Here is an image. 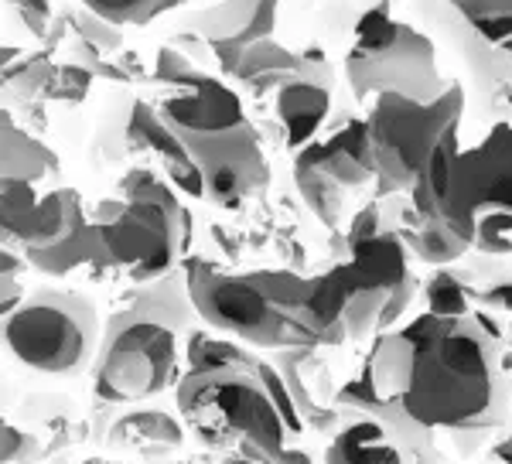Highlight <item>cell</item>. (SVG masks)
<instances>
[{"label": "cell", "mask_w": 512, "mask_h": 464, "mask_svg": "<svg viewBox=\"0 0 512 464\" xmlns=\"http://www.w3.org/2000/svg\"><path fill=\"white\" fill-rule=\"evenodd\" d=\"M188 362L192 369L178 386V410L205 447L229 451L250 441L277 464H311L308 451L291 447L301 417L274 369L216 338H195Z\"/></svg>", "instance_id": "obj_1"}, {"label": "cell", "mask_w": 512, "mask_h": 464, "mask_svg": "<svg viewBox=\"0 0 512 464\" xmlns=\"http://www.w3.org/2000/svg\"><path fill=\"white\" fill-rule=\"evenodd\" d=\"M407 379L400 410L420 427H478L495 403V348L478 318L420 314L400 331Z\"/></svg>", "instance_id": "obj_2"}, {"label": "cell", "mask_w": 512, "mask_h": 464, "mask_svg": "<svg viewBox=\"0 0 512 464\" xmlns=\"http://www.w3.org/2000/svg\"><path fill=\"white\" fill-rule=\"evenodd\" d=\"M414 209L468 246L506 253V232H512V120L495 123L489 137L468 151H458V127H451L420 171Z\"/></svg>", "instance_id": "obj_3"}, {"label": "cell", "mask_w": 512, "mask_h": 464, "mask_svg": "<svg viewBox=\"0 0 512 464\" xmlns=\"http://www.w3.org/2000/svg\"><path fill=\"white\" fill-rule=\"evenodd\" d=\"M366 103V137L376 174L386 188H414L437 140L451 127H458L465 96H461L458 82H451L448 93L434 103H420V99L400 93H379Z\"/></svg>", "instance_id": "obj_4"}, {"label": "cell", "mask_w": 512, "mask_h": 464, "mask_svg": "<svg viewBox=\"0 0 512 464\" xmlns=\"http://www.w3.org/2000/svg\"><path fill=\"white\" fill-rule=\"evenodd\" d=\"M349 82L366 103L379 93H400L420 103H434L451 89L437 76L434 48L420 31L396 24L386 11H369L359 41L349 55Z\"/></svg>", "instance_id": "obj_5"}, {"label": "cell", "mask_w": 512, "mask_h": 464, "mask_svg": "<svg viewBox=\"0 0 512 464\" xmlns=\"http://www.w3.org/2000/svg\"><path fill=\"white\" fill-rule=\"evenodd\" d=\"M96 369V396L103 400L120 403L161 393L178 369L175 328L151 308L120 314Z\"/></svg>", "instance_id": "obj_6"}, {"label": "cell", "mask_w": 512, "mask_h": 464, "mask_svg": "<svg viewBox=\"0 0 512 464\" xmlns=\"http://www.w3.org/2000/svg\"><path fill=\"white\" fill-rule=\"evenodd\" d=\"M127 195V205L106 212L93 226L99 236V250L120 267L154 277L175 260L181 212L175 209L168 192H161L144 174H134L127 181Z\"/></svg>", "instance_id": "obj_7"}, {"label": "cell", "mask_w": 512, "mask_h": 464, "mask_svg": "<svg viewBox=\"0 0 512 464\" xmlns=\"http://www.w3.org/2000/svg\"><path fill=\"white\" fill-rule=\"evenodd\" d=\"M7 348L38 372H76L93 352L96 314L86 301L41 294L4 321Z\"/></svg>", "instance_id": "obj_8"}, {"label": "cell", "mask_w": 512, "mask_h": 464, "mask_svg": "<svg viewBox=\"0 0 512 464\" xmlns=\"http://www.w3.org/2000/svg\"><path fill=\"white\" fill-rule=\"evenodd\" d=\"M188 294L205 321L256 345H291L284 318L256 277H222L205 263H188Z\"/></svg>", "instance_id": "obj_9"}, {"label": "cell", "mask_w": 512, "mask_h": 464, "mask_svg": "<svg viewBox=\"0 0 512 464\" xmlns=\"http://www.w3.org/2000/svg\"><path fill=\"white\" fill-rule=\"evenodd\" d=\"M161 79L171 82V96L161 103V116L178 134H226L246 123L243 103L229 86H222L202 69L188 65L171 48L161 52Z\"/></svg>", "instance_id": "obj_10"}, {"label": "cell", "mask_w": 512, "mask_h": 464, "mask_svg": "<svg viewBox=\"0 0 512 464\" xmlns=\"http://www.w3.org/2000/svg\"><path fill=\"white\" fill-rule=\"evenodd\" d=\"M188 151L195 154L205 174V195L219 205H236L243 195L263 185L267 164H263L256 130L250 123L226 134H181Z\"/></svg>", "instance_id": "obj_11"}, {"label": "cell", "mask_w": 512, "mask_h": 464, "mask_svg": "<svg viewBox=\"0 0 512 464\" xmlns=\"http://www.w3.org/2000/svg\"><path fill=\"white\" fill-rule=\"evenodd\" d=\"M277 7L280 0H226V4L192 18L188 28L212 38L216 52L222 55V65L229 72H236L246 48L267 41V35L274 31Z\"/></svg>", "instance_id": "obj_12"}, {"label": "cell", "mask_w": 512, "mask_h": 464, "mask_svg": "<svg viewBox=\"0 0 512 464\" xmlns=\"http://www.w3.org/2000/svg\"><path fill=\"white\" fill-rule=\"evenodd\" d=\"M130 140L158 151L164 157V164L171 168V174H175V181L188 195H195V198L205 195V174L198 168L195 154L188 151V144L181 140V134L158 110H151L147 103L134 106V116H130Z\"/></svg>", "instance_id": "obj_13"}, {"label": "cell", "mask_w": 512, "mask_h": 464, "mask_svg": "<svg viewBox=\"0 0 512 464\" xmlns=\"http://www.w3.org/2000/svg\"><path fill=\"white\" fill-rule=\"evenodd\" d=\"M332 110V93H328V82L304 76H294L280 86L277 93V113L287 127V144L301 147L304 140H311L321 130V123L328 120Z\"/></svg>", "instance_id": "obj_14"}, {"label": "cell", "mask_w": 512, "mask_h": 464, "mask_svg": "<svg viewBox=\"0 0 512 464\" xmlns=\"http://www.w3.org/2000/svg\"><path fill=\"white\" fill-rule=\"evenodd\" d=\"M301 154L308 157V161L321 164V168L342 181V185H362L369 174H376V161H373L369 137H366V120H349L332 140L311 144L308 151H301Z\"/></svg>", "instance_id": "obj_15"}, {"label": "cell", "mask_w": 512, "mask_h": 464, "mask_svg": "<svg viewBox=\"0 0 512 464\" xmlns=\"http://www.w3.org/2000/svg\"><path fill=\"white\" fill-rule=\"evenodd\" d=\"M325 464H400V447L383 427V420L362 417L342 427V434L328 447Z\"/></svg>", "instance_id": "obj_16"}, {"label": "cell", "mask_w": 512, "mask_h": 464, "mask_svg": "<svg viewBox=\"0 0 512 464\" xmlns=\"http://www.w3.org/2000/svg\"><path fill=\"white\" fill-rule=\"evenodd\" d=\"M294 174H297V188H301L304 202L315 209L318 219L325 222V226H338V215H342V205H345L342 181L332 178L321 164L308 161L304 154H297Z\"/></svg>", "instance_id": "obj_17"}, {"label": "cell", "mask_w": 512, "mask_h": 464, "mask_svg": "<svg viewBox=\"0 0 512 464\" xmlns=\"http://www.w3.org/2000/svg\"><path fill=\"white\" fill-rule=\"evenodd\" d=\"M451 4L482 41L495 48L512 41V0H451Z\"/></svg>", "instance_id": "obj_18"}, {"label": "cell", "mask_w": 512, "mask_h": 464, "mask_svg": "<svg viewBox=\"0 0 512 464\" xmlns=\"http://www.w3.org/2000/svg\"><path fill=\"white\" fill-rule=\"evenodd\" d=\"M89 7V14H96L99 21L110 24H147L161 14H168L171 7H181L185 0H82Z\"/></svg>", "instance_id": "obj_19"}, {"label": "cell", "mask_w": 512, "mask_h": 464, "mask_svg": "<svg viewBox=\"0 0 512 464\" xmlns=\"http://www.w3.org/2000/svg\"><path fill=\"white\" fill-rule=\"evenodd\" d=\"M420 219V215H417ZM410 243H414V250L424 256L427 263H448V260H458L461 253L468 250V243L461 236H454L444 226H437V222H427L420 219V226L410 232Z\"/></svg>", "instance_id": "obj_20"}, {"label": "cell", "mask_w": 512, "mask_h": 464, "mask_svg": "<svg viewBox=\"0 0 512 464\" xmlns=\"http://www.w3.org/2000/svg\"><path fill=\"white\" fill-rule=\"evenodd\" d=\"M427 304H431L434 314H444V318H458V314H468V308H472L468 290L451 273H441L427 284Z\"/></svg>", "instance_id": "obj_21"}, {"label": "cell", "mask_w": 512, "mask_h": 464, "mask_svg": "<svg viewBox=\"0 0 512 464\" xmlns=\"http://www.w3.org/2000/svg\"><path fill=\"white\" fill-rule=\"evenodd\" d=\"M127 430H134L140 441L151 444H164V447H178L181 444V427L175 420H168L164 413H137L130 420H120Z\"/></svg>", "instance_id": "obj_22"}, {"label": "cell", "mask_w": 512, "mask_h": 464, "mask_svg": "<svg viewBox=\"0 0 512 464\" xmlns=\"http://www.w3.org/2000/svg\"><path fill=\"white\" fill-rule=\"evenodd\" d=\"M188 464H202V461H188ZM216 464H277L270 454H263L260 447L250 444V441H239V447H233V454L229 458H222Z\"/></svg>", "instance_id": "obj_23"}, {"label": "cell", "mask_w": 512, "mask_h": 464, "mask_svg": "<svg viewBox=\"0 0 512 464\" xmlns=\"http://www.w3.org/2000/svg\"><path fill=\"white\" fill-rule=\"evenodd\" d=\"M485 304H492V308L512 314V280H499L495 287L485 290Z\"/></svg>", "instance_id": "obj_24"}, {"label": "cell", "mask_w": 512, "mask_h": 464, "mask_svg": "<svg viewBox=\"0 0 512 464\" xmlns=\"http://www.w3.org/2000/svg\"><path fill=\"white\" fill-rule=\"evenodd\" d=\"M14 454H18V430L4 424V461H11Z\"/></svg>", "instance_id": "obj_25"}, {"label": "cell", "mask_w": 512, "mask_h": 464, "mask_svg": "<svg viewBox=\"0 0 512 464\" xmlns=\"http://www.w3.org/2000/svg\"><path fill=\"white\" fill-rule=\"evenodd\" d=\"M14 7L28 11V18H31V14H41V18L48 14V0H14Z\"/></svg>", "instance_id": "obj_26"}, {"label": "cell", "mask_w": 512, "mask_h": 464, "mask_svg": "<svg viewBox=\"0 0 512 464\" xmlns=\"http://www.w3.org/2000/svg\"><path fill=\"white\" fill-rule=\"evenodd\" d=\"M495 461H502V464H512V437H506L499 447H495Z\"/></svg>", "instance_id": "obj_27"}, {"label": "cell", "mask_w": 512, "mask_h": 464, "mask_svg": "<svg viewBox=\"0 0 512 464\" xmlns=\"http://www.w3.org/2000/svg\"><path fill=\"white\" fill-rule=\"evenodd\" d=\"M502 55L509 58V82H512V41H506V45H502Z\"/></svg>", "instance_id": "obj_28"}]
</instances>
